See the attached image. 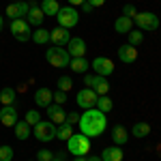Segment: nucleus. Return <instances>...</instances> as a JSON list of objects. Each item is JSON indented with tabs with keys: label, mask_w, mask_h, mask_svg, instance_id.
Here are the masks:
<instances>
[{
	"label": "nucleus",
	"mask_w": 161,
	"mask_h": 161,
	"mask_svg": "<svg viewBox=\"0 0 161 161\" xmlns=\"http://www.w3.org/2000/svg\"><path fill=\"white\" fill-rule=\"evenodd\" d=\"M125 153L120 150V146H108V148H103V155H101V159L103 161H123Z\"/></svg>",
	"instance_id": "nucleus-21"
},
{
	"label": "nucleus",
	"mask_w": 161,
	"mask_h": 161,
	"mask_svg": "<svg viewBox=\"0 0 161 161\" xmlns=\"http://www.w3.org/2000/svg\"><path fill=\"white\" fill-rule=\"evenodd\" d=\"M99 112H103V114H108V112H112L114 110V101L108 97V95H103V97H99L97 99V105H95Z\"/></svg>",
	"instance_id": "nucleus-29"
},
{
	"label": "nucleus",
	"mask_w": 161,
	"mask_h": 161,
	"mask_svg": "<svg viewBox=\"0 0 161 161\" xmlns=\"http://www.w3.org/2000/svg\"><path fill=\"white\" fill-rule=\"evenodd\" d=\"M97 99H99V95L92 90V88H82V90H77V95H75V103L80 105V108H84V110H90V108H95L97 105Z\"/></svg>",
	"instance_id": "nucleus-9"
},
{
	"label": "nucleus",
	"mask_w": 161,
	"mask_h": 161,
	"mask_svg": "<svg viewBox=\"0 0 161 161\" xmlns=\"http://www.w3.org/2000/svg\"><path fill=\"white\" fill-rule=\"evenodd\" d=\"M11 35L19 43H26V41H30L32 39V26L28 24L26 19H11Z\"/></svg>",
	"instance_id": "nucleus-5"
},
{
	"label": "nucleus",
	"mask_w": 161,
	"mask_h": 161,
	"mask_svg": "<svg viewBox=\"0 0 161 161\" xmlns=\"http://www.w3.org/2000/svg\"><path fill=\"white\" fill-rule=\"evenodd\" d=\"M88 67H90V62L86 60V56L84 58H71V62H69V69L73 73H86Z\"/></svg>",
	"instance_id": "nucleus-26"
},
{
	"label": "nucleus",
	"mask_w": 161,
	"mask_h": 161,
	"mask_svg": "<svg viewBox=\"0 0 161 161\" xmlns=\"http://www.w3.org/2000/svg\"><path fill=\"white\" fill-rule=\"evenodd\" d=\"M86 161H103V159H101V157H97V155H88Z\"/></svg>",
	"instance_id": "nucleus-41"
},
{
	"label": "nucleus",
	"mask_w": 161,
	"mask_h": 161,
	"mask_svg": "<svg viewBox=\"0 0 161 161\" xmlns=\"http://www.w3.org/2000/svg\"><path fill=\"white\" fill-rule=\"evenodd\" d=\"M73 161H86V157H75Z\"/></svg>",
	"instance_id": "nucleus-43"
},
{
	"label": "nucleus",
	"mask_w": 161,
	"mask_h": 161,
	"mask_svg": "<svg viewBox=\"0 0 161 161\" xmlns=\"http://www.w3.org/2000/svg\"><path fill=\"white\" fill-rule=\"evenodd\" d=\"M88 4H92V7H95V9H97V7H103V4H105V0H86Z\"/></svg>",
	"instance_id": "nucleus-38"
},
{
	"label": "nucleus",
	"mask_w": 161,
	"mask_h": 161,
	"mask_svg": "<svg viewBox=\"0 0 161 161\" xmlns=\"http://www.w3.org/2000/svg\"><path fill=\"white\" fill-rule=\"evenodd\" d=\"M2 28H4V17H2V13H0V32H2Z\"/></svg>",
	"instance_id": "nucleus-42"
},
{
	"label": "nucleus",
	"mask_w": 161,
	"mask_h": 161,
	"mask_svg": "<svg viewBox=\"0 0 161 161\" xmlns=\"http://www.w3.org/2000/svg\"><path fill=\"white\" fill-rule=\"evenodd\" d=\"M67 47H69V56L71 58H84L86 56V41L82 37H71V41L67 43Z\"/></svg>",
	"instance_id": "nucleus-12"
},
{
	"label": "nucleus",
	"mask_w": 161,
	"mask_h": 161,
	"mask_svg": "<svg viewBox=\"0 0 161 161\" xmlns=\"http://www.w3.org/2000/svg\"><path fill=\"white\" fill-rule=\"evenodd\" d=\"M114 30H116L118 35H129V32L133 30V19H131V17H125V15L116 17V22H114Z\"/></svg>",
	"instance_id": "nucleus-19"
},
{
	"label": "nucleus",
	"mask_w": 161,
	"mask_h": 161,
	"mask_svg": "<svg viewBox=\"0 0 161 161\" xmlns=\"http://www.w3.org/2000/svg\"><path fill=\"white\" fill-rule=\"evenodd\" d=\"M133 24H137L140 30H159V17L150 11H137L133 17Z\"/></svg>",
	"instance_id": "nucleus-8"
},
{
	"label": "nucleus",
	"mask_w": 161,
	"mask_h": 161,
	"mask_svg": "<svg viewBox=\"0 0 161 161\" xmlns=\"http://www.w3.org/2000/svg\"><path fill=\"white\" fill-rule=\"evenodd\" d=\"M133 137H137V140H142V137H146L150 133V125L148 123H136L133 127H131V131H129Z\"/></svg>",
	"instance_id": "nucleus-27"
},
{
	"label": "nucleus",
	"mask_w": 161,
	"mask_h": 161,
	"mask_svg": "<svg viewBox=\"0 0 161 161\" xmlns=\"http://www.w3.org/2000/svg\"><path fill=\"white\" fill-rule=\"evenodd\" d=\"M0 161H13V148L9 144L0 146Z\"/></svg>",
	"instance_id": "nucleus-33"
},
{
	"label": "nucleus",
	"mask_w": 161,
	"mask_h": 161,
	"mask_svg": "<svg viewBox=\"0 0 161 161\" xmlns=\"http://www.w3.org/2000/svg\"><path fill=\"white\" fill-rule=\"evenodd\" d=\"M43 19H45V15H43V11H41V7H39L37 2L30 4V9H28V13H26V22L32 26V28H41Z\"/></svg>",
	"instance_id": "nucleus-15"
},
{
	"label": "nucleus",
	"mask_w": 161,
	"mask_h": 161,
	"mask_svg": "<svg viewBox=\"0 0 161 161\" xmlns=\"http://www.w3.org/2000/svg\"><path fill=\"white\" fill-rule=\"evenodd\" d=\"M90 150V137L84 133H73L67 140V153H71L73 157H86Z\"/></svg>",
	"instance_id": "nucleus-2"
},
{
	"label": "nucleus",
	"mask_w": 161,
	"mask_h": 161,
	"mask_svg": "<svg viewBox=\"0 0 161 161\" xmlns=\"http://www.w3.org/2000/svg\"><path fill=\"white\" fill-rule=\"evenodd\" d=\"M45 58H47V62H50L52 67H56V69H64V67H69V62H71L69 52L64 50V47H58V45L47 47V52H45Z\"/></svg>",
	"instance_id": "nucleus-3"
},
{
	"label": "nucleus",
	"mask_w": 161,
	"mask_h": 161,
	"mask_svg": "<svg viewBox=\"0 0 161 161\" xmlns=\"http://www.w3.org/2000/svg\"><path fill=\"white\" fill-rule=\"evenodd\" d=\"M24 120L30 125V127H35L37 123H41V114H39L37 110H28V112H26V116H24Z\"/></svg>",
	"instance_id": "nucleus-32"
},
{
	"label": "nucleus",
	"mask_w": 161,
	"mask_h": 161,
	"mask_svg": "<svg viewBox=\"0 0 161 161\" xmlns=\"http://www.w3.org/2000/svg\"><path fill=\"white\" fill-rule=\"evenodd\" d=\"M127 37H129V45L137 47V45H142V41H144V32H142V30H131Z\"/></svg>",
	"instance_id": "nucleus-30"
},
{
	"label": "nucleus",
	"mask_w": 161,
	"mask_h": 161,
	"mask_svg": "<svg viewBox=\"0 0 161 161\" xmlns=\"http://www.w3.org/2000/svg\"><path fill=\"white\" fill-rule=\"evenodd\" d=\"M30 125L26 123V120H17L15 123V127H13V136L17 137V140H28L30 137Z\"/></svg>",
	"instance_id": "nucleus-22"
},
{
	"label": "nucleus",
	"mask_w": 161,
	"mask_h": 161,
	"mask_svg": "<svg viewBox=\"0 0 161 161\" xmlns=\"http://www.w3.org/2000/svg\"><path fill=\"white\" fill-rule=\"evenodd\" d=\"M19 118H17V108L15 105H2L0 108V123L4 127H15Z\"/></svg>",
	"instance_id": "nucleus-13"
},
{
	"label": "nucleus",
	"mask_w": 161,
	"mask_h": 161,
	"mask_svg": "<svg viewBox=\"0 0 161 161\" xmlns=\"http://www.w3.org/2000/svg\"><path fill=\"white\" fill-rule=\"evenodd\" d=\"M84 86L92 88L99 97H103V95L110 92V82H108V77H103V75H88V73H84Z\"/></svg>",
	"instance_id": "nucleus-6"
},
{
	"label": "nucleus",
	"mask_w": 161,
	"mask_h": 161,
	"mask_svg": "<svg viewBox=\"0 0 161 161\" xmlns=\"http://www.w3.org/2000/svg\"><path fill=\"white\" fill-rule=\"evenodd\" d=\"M112 140H114L116 146H125L127 140H129V131L125 129L123 125H118V127H114V131H112Z\"/></svg>",
	"instance_id": "nucleus-23"
},
{
	"label": "nucleus",
	"mask_w": 161,
	"mask_h": 161,
	"mask_svg": "<svg viewBox=\"0 0 161 161\" xmlns=\"http://www.w3.org/2000/svg\"><path fill=\"white\" fill-rule=\"evenodd\" d=\"M41 11L45 17H56L58 11H60V4H58V0H41Z\"/></svg>",
	"instance_id": "nucleus-20"
},
{
	"label": "nucleus",
	"mask_w": 161,
	"mask_h": 161,
	"mask_svg": "<svg viewBox=\"0 0 161 161\" xmlns=\"http://www.w3.org/2000/svg\"><path fill=\"white\" fill-rule=\"evenodd\" d=\"M52 161H64V159H62V157H56V155H54V159H52Z\"/></svg>",
	"instance_id": "nucleus-44"
},
{
	"label": "nucleus",
	"mask_w": 161,
	"mask_h": 161,
	"mask_svg": "<svg viewBox=\"0 0 161 161\" xmlns=\"http://www.w3.org/2000/svg\"><path fill=\"white\" fill-rule=\"evenodd\" d=\"M118 58H120V62H125V64L136 62V60H137V47L129 45V43L120 45V47H118Z\"/></svg>",
	"instance_id": "nucleus-17"
},
{
	"label": "nucleus",
	"mask_w": 161,
	"mask_h": 161,
	"mask_svg": "<svg viewBox=\"0 0 161 161\" xmlns=\"http://www.w3.org/2000/svg\"><path fill=\"white\" fill-rule=\"evenodd\" d=\"M136 13H137V9L133 7V4H125V7H123V15H125V17H131V19H133Z\"/></svg>",
	"instance_id": "nucleus-35"
},
{
	"label": "nucleus",
	"mask_w": 161,
	"mask_h": 161,
	"mask_svg": "<svg viewBox=\"0 0 161 161\" xmlns=\"http://www.w3.org/2000/svg\"><path fill=\"white\" fill-rule=\"evenodd\" d=\"M45 110H47V120H52L54 125H62V123H64L67 112L62 110V105H58V103H52V105H47V108H45Z\"/></svg>",
	"instance_id": "nucleus-16"
},
{
	"label": "nucleus",
	"mask_w": 161,
	"mask_h": 161,
	"mask_svg": "<svg viewBox=\"0 0 161 161\" xmlns=\"http://www.w3.org/2000/svg\"><path fill=\"white\" fill-rule=\"evenodd\" d=\"M92 9H95V7H92V4H88V2H84V4H82V11H84V13H90Z\"/></svg>",
	"instance_id": "nucleus-39"
},
{
	"label": "nucleus",
	"mask_w": 161,
	"mask_h": 161,
	"mask_svg": "<svg viewBox=\"0 0 161 161\" xmlns=\"http://www.w3.org/2000/svg\"><path fill=\"white\" fill-rule=\"evenodd\" d=\"M64 123L77 125V123H80V114H77V112H69V114H67V118H64Z\"/></svg>",
	"instance_id": "nucleus-37"
},
{
	"label": "nucleus",
	"mask_w": 161,
	"mask_h": 161,
	"mask_svg": "<svg viewBox=\"0 0 161 161\" xmlns=\"http://www.w3.org/2000/svg\"><path fill=\"white\" fill-rule=\"evenodd\" d=\"M73 88V80L69 77V75H62V77H58V90H62V92H69Z\"/></svg>",
	"instance_id": "nucleus-31"
},
{
	"label": "nucleus",
	"mask_w": 161,
	"mask_h": 161,
	"mask_svg": "<svg viewBox=\"0 0 161 161\" xmlns=\"http://www.w3.org/2000/svg\"><path fill=\"white\" fill-rule=\"evenodd\" d=\"M28 9H30V4H28V2L17 0V2H13V4H9V7L4 9V15H7L9 19H26Z\"/></svg>",
	"instance_id": "nucleus-10"
},
{
	"label": "nucleus",
	"mask_w": 161,
	"mask_h": 161,
	"mask_svg": "<svg viewBox=\"0 0 161 161\" xmlns=\"http://www.w3.org/2000/svg\"><path fill=\"white\" fill-rule=\"evenodd\" d=\"M54 103H58V105H64V103H67V92H62V90H56V92H54Z\"/></svg>",
	"instance_id": "nucleus-36"
},
{
	"label": "nucleus",
	"mask_w": 161,
	"mask_h": 161,
	"mask_svg": "<svg viewBox=\"0 0 161 161\" xmlns=\"http://www.w3.org/2000/svg\"><path fill=\"white\" fill-rule=\"evenodd\" d=\"M77 127H80V133H84L86 137H99L108 127V116L97 108L84 110V114H80Z\"/></svg>",
	"instance_id": "nucleus-1"
},
{
	"label": "nucleus",
	"mask_w": 161,
	"mask_h": 161,
	"mask_svg": "<svg viewBox=\"0 0 161 161\" xmlns=\"http://www.w3.org/2000/svg\"><path fill=\"white\" fill-rule=\"evenodd\" d=\"M54 159V150H50V148H41L37 153V161H52Z\"/></svg>",
	"instance_id": "nucleus-34"
},
{
	"label": "nucleus",
	"mask_w": 161,
	"mask_h": 161,
	"mask_svg": "<svg viewBox=\"0 0 161 161\" xmlns=\"http://www.w3.org/2000/svg\"><path fill=\"white\" fill-rule=\"evenodd\" d=\"M50 35H52V43H54V45H58V47H67V43L71 41V35H69V30H67V28H62V26H56V28H52Z\"/></svg>",
	"instance_id": "nucleus-14"
},
{
	"label": "nucleus",
	"mask_w": 161,
	"mask_h": 161,
	"mask_svg": "<svg viewBox=\"0 0 161 161\" xmlns=\"http://www.w3.org/2000/svg\"><path fill=\"white\" fill-rule=\"evenodd\" d=\"M90 67L95 69V75H103V77H108V75L114 73V62L110 58H103V56H97L95 60L90 62Z\"/></svg>",
	"instance_id": "nucleus-11"
},
{
	"label": "nucleus",
	"mask_w": 161,
	"mask_h": 161,
	"mask_svg": "<svg viewBox=\"0 0 161 161\" xmlns=\"http://www.w3.org/2000/svg\"><path fill=\"white\" fill-rule=\"evenodd\" d=\"M84 2H86V0H69V4H71V7H82Z\"/></svg>",
	"instance_id": "nucleus-40"
},
{
	"label": "nucleus",
	"mask_w": 161,
	"mask_h": 161,
	"mask_svg": "<svg viewBox=\"0 0 161 161\" xmlns=\"http://www.w3.org/2000/svg\"><path fill=\"white\" fill-rule=\"evenodd\" d=\"M56 131H58V125H54L52 120H41L35 125V137L39 142H52L56 137Z\"/></svg>",
	"instance_id": "nucleus-7"
},
{
	"label": "nucleus",
	"mask_w": 161,
	"mask_h": 161,
	"mask_svg": "<svg viewBox=\"0 0 161 161\" xmlns=\"http://www.w3.org/2000/svg\"><path fill=\"white\" fill-rule=\"evenodd\" d=\"M32 41L37 43V45H47L52 43V35L47 28H37V30H32Z\"/></svg>",
	"instance_id": "nucleus-24"
},
{
	"label": "nucleus",
	"mask_w": 161,
	"mask_h": 161,
	"mask_svg": "<svg viewBox=\"0 0 161 161\" xmlns=\"http://www.w3.org/2000/svg\"><path fill=\"white\" fill-rule=\"evenodd\" d=\"M15 99H17L15 88L4 86L2 90H0V103H2V105H13V103H15Z\"/></svg>",
	"instance_id": "nucleus-25"
},
{
	"label": "nucleus",
	"mask_w": 161,
	"mask_h": 161,
	"mask_svg": "<svg viewBox=\"0 0 161 161\" xmlns=\"http://www.w3.org/2000/svg\"><path fill=\"white\" fill-rule=\"evenodd\" d=\"M32 2H41V0H32Z\"/></svg>",
	"instance_id": "nucleus-45"
},
{
	"label": "nucleus",
	"mask_w": 161,
	"mask_h": 161,
	"mask_svg": "<svg viewBox=\"0 0 161 161\" xmlns=\"http://www.w3.org/2000/svg\"><path fill=\"white\" fill-rule=\"evenodd\" d=\"M52 101H54V92H52L50 88H45V86L37 88V92H35V103H37L39 108H47V105H52Z\"/></svg>",
	"instance_id": "nucleus-18"
},
{
	"label": "nucleus",
	"mask_w": 161,
	"mask_h": 161,
	"mask_svg": "<svg viewBox=\"0 0 161 161\" xmlns=\"http://www.w3.org/2000/svg\"><path fill=\"white\" fill-rule=\"evenodd\" d=\"M56 19H58V26L67 28V30H71V28H75L77 22H80V11H77L75 7H71V4L60 7V11H58V15H56Z\"/></svg>",
	"instance_id": "nucleus-4"
},
{
	"label": "nucleus",
	"mask_w": 161,
	"mask_h": 161,
	"mask_svg": "<svg viewBox=\"0 0 161 161\" xmlns=\"http://www.w3.org/2000/svg\"><path fill=\"white\" fill-rule=\"evenodd\" d=\"M30 161H37V159H30Z\"/></svg>",
	"instance_id": "nucleus-46"
},
{
	"label": "nucleus",
	"mask_w": 161,
	"mask_h": 161,
	"mask_svg": "<svg viewBox=\"0 0 161 161\" xmlns=\"http://www.w3.org/2000/svg\"><path fill=\"white\" fill-rule=\"evenodd\" d=\"M71 136H73V125H69V123L58 125V131H56V137H58V140L67 142V140H69Z\"/></svg>",
	"instance_id": "nucleus-28"
}]
</instances>
